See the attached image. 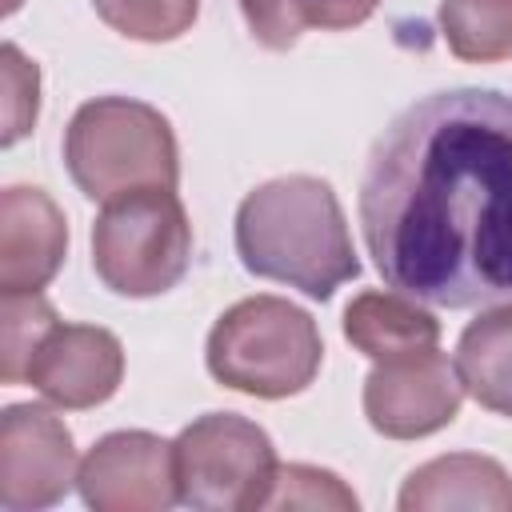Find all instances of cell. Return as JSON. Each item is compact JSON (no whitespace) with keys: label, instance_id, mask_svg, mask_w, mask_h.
<instances>
[{"label":"cell","instance_id":"cell-7","mask_svg":"<svg viewBox=\"0 0 512 512\" xmlns=\"http://www.w3.org/2000/svg\"><path fill=\"white\" fill-rule=\"evenodd\" d=\"M360 404L372 432L388 440H420L460 416L464 384L456 360H448L440 348H428L396 360H376V368L364 376Z\"/></svg>","mask_w":512,"mask_h":512},{"label":"cell","instance_id":"cell-6","mask_svg":"<svg viewBox=\"0 0 512 512\" xmlns=\"http://www.w3.org/2000/svg\"><path fill=\"white\" fill-rule=\"evenodd\" d=\"M180 504L200 512H256L268 504L280 460L272 436L240 412H204L172 440Z\"/></svg>","mask_w":512,"mask_h":512},{"label":"cell","instance_id":"cell-20","mask_svg":"<svg viewBox=\"0 0 512 512\" xmlns=\"http://www.w3.org/2000/svg\"><path fill=\"white\" fill-rule=\"evenodd\" d=\"M4 60V148H12L20 136L32 132L36 116H40V68L36 60H28L16 44L0 48Z\"/></svg>","mask_w":512,"mask_h":512},{"label":"cell","instance_id":"cell-2","mask_svg":"<svg viewBox=\"0 0 512 512\" xmlns=\"http://www.w3.org/2000/svg\"><path fill=\"white\" fill-rule=\"evenodd\" d=\"M236 256L252 276L312 300H332L340 284L360 276L344 208L332 184L308 172L264 180L240 200Z\"/></svg>","mask_w":512,"mask_h":512},{"label":"cell","instance_id":"cell-9","mask_svg":"<svg viewBox=\"0 0 512 512\" xmlns=\"http://www.w3.org/2000/svg\"><path fill=\"white\" fill-rule=\"evenodd\" d=\"M76 488L96 512H168L180 504L172 440L144 428L108 432L80 460Z\"/></svg>","mask_w":512,"mask_h":512},{"label":"cell","instance_id":"cell-16","mask_svg":"<svg viewBox=\"0 0 512 512\" xmlns=\"http://www.w3.org/2000/svg\"><path fill=\"white\" fill-rule=\"evenodd\" d=\"M440 36L464 64L512 56V0H440Z\"/></svg>","mask_w":512,"mask_h":512},{"label":"cell","instance_id":"cell-14","mask_svg":"<svg viewBox=\"0 0 512 512\" xmlns=\"http://www.w3.org/2000/svg\"><path fill=\"white\" fill-rule=\"evenodd\" d=\"M456 372L480 408L512 420V300L484 308L460 332Z\"/></svg>","mask_w":512,"mask_h":512},{"label":"cell","instance_id":"cell-3","mask_svg":"<svg viewBox=\"0 0 512 512\" xmlns=\"http://www.w3.org/2000/svg\"><path fill=\"white\" fill-rule=\"evenodd\" d=\"M204 364L208 376L232 392L284 400L316 380L324 364V340L300 304L260 292L216 316L204 344Z\"/></svg>","mask_w":512,"mask_h":512},{"label":"cell","instance_id":"cell-12","mask_svg":"<svg viewBox=\"0 0 512 512\" xmlns=\"http://www.w3.org/2000/svg\"><path fill=\"white\" fill-rule=\"evenodd\" d=\"M396 504L400 512H512V472L484 452H448L412 468Z\"/></svg>","mask_w":512,"mask_h":512},{"label":"cell","instance_id":"cell-13","mask_svg":"<svg viewBox=\"0 0 512 512\" xmlns=\"http://www.w3.org/2000/svg\"><path fill=\"white\" fill-rule=\"evenodd\" d=\"M344 340L368 360H396L440 344V320L408 292L368 288L344 308Z\"/></svg>","mask_w":512,"mask_h":512},{"label":"cell","instance_id":"cell-4","mask_svg":"<svg viewBox=\"0 0 512 512\" xmlns=\"http://www.w3.org/2000/svg\"><path fill=\"white\" fill-rule=\"evenodd\" d=\"M64 164L88 200L180 184V144L168 116L132 96L84 100L64 128Z\"/></svg>","mask_w":512,"mask_h":512},{"label":"cell","instance_id":"cell-1","mask_svg":"<svg viewBox=\"0 0 512 512\" xmlns=\"http://www.w3.org/2000/svg\"><path fill=\"white\" fill-rule=\"evenodd\" d=\"M356 212L388 288L436 308L512 300V96L412 100L376 136Z\"/></svg>","mask_w":512,"mask_h":512},{"label":"cell","instance_id":"cell-5","mask_svg":"<svg viewBox=\"0 0 512 512\" xmlns=\"http://www.w3.org/2000/svg\"><path fill=\"white\" fill-rule=\"evenodd\" d=\"M192 224L176 188H136L108 200L92 224V272L128 300H148L184 280Z\"/></svg>","mask_w":512,"mask_h":512},{"label":"cell","instance_id":"cell-15","mask_svg":"<svg viewBox=\"0 0 512 512\" xmlns=\"http://www.w3.org/2000/svg\"><path fill=\"white\" fill-rule=\"evenodd\" d=\"M256 44L268 52H288L308 28L348 32L360 28L384 0H236Z\"/></svg>","mask_w":512,"mask_h":512},{"label":"cell","instance_id":"cell-19","mask_svg":"<svg viewBox=\"0 0 512 512\" xmlns=\"http://www.w3.org/2000/svg\"><path fill=\"white\" fill-rule=\"evenodd\" d=\"M356 492L328 468L316 464H280L272 496L264 508H328V512H356Z\"/></svg>","mask_w":512,"mask_h":512},{"label":"cell","instance_id":"cell-17","mask_svg":"<svg viewBox=\"0 0 512 512\" xmlns=\"http://www.w3.org/2000/svg\"><path fill=\"white\" fill-rule=\"evenodd\" d=\"M60 324L56 308L44 300V292H4L0 304V380L24 384L28 360L44 344V336Z\"/></svg>","mask_w":512,"mask_h":512},{"label":"cell","instance_id":"cell-11","mask_svg":"<svg viewBox=\"0 0 512 512\" xmlns=\"http://www.w3.org/2000/svg\"><path fill=\"white\" fill-rule=\"evenodd\" d=\"M68 256V220L36 184L0 192V288L44 292Z\"/></svg>","mask_w":512,"mask_h":512},{"label":"cell","instance_id":"cell-8","mask_svg":"<svg viewBox=\"0 0 512 512\" xmlns=\"http://www.w3.org/2000/svg\"><path fill=\"white\" fill-rule=\"evenodd\" d=\"M76 444L68 424L44 404H8L0 412V508L40 512L76 484Z\"/></svg>","mask_w":512,"mask_h":512},{"label":"cell","instance_id":"cell-10","mask_svg":"<svg viewBox=\"0 0 512 512\" xmlns=\"http://www.w3.org/2000/svg\"><path fill=\"white\" fill-rule=\"evenodd\" d=\"M124 380V344L100 324H56L36 356L28 360L24 384H32L48 404L84 412L116 396Z\"/></svg>","mask_w":512,"mask_h":512},{"label":"cell","instance_id":"cell-18","mask_svg":"<svg viewBox=\"0 0 512 512\" xmlns=\"http://www.w3.org/2000/svg\"><path fill=\"white\" fill-rule=\"evenodd\" d=\"M92 8L112 32L140 44L180 40L200 16V0H92Z\"/></svg>","mask_w":512,"mask_h":512}]
</instances>
